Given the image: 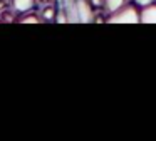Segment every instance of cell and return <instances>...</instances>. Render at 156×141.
Instances as JSON below:
<instances>
[{"label": "cell", "instance_id": "ba28073f", "mask_svg": "<svg viewBox=\"0 0 156 141\" xmlns=\"http://www.w3.org/2000/svg\"><path fill=\"white\" fill-rule=\"evenodd\" d=\"M54 22H57V24H66V22H69V17H67V13H66V10L62 9L61 12H57V15H55V20Z\"/></svg>", "mask_w": 156, "mask_h": 141}, {"label": "cell", "instance_id": "5b68a950", "mask_svg": "<svg viewBox=\"0 0 156 141\" xmlns=\"http://www.w3.org/2000/svg\"><path fill=\"white\" fill-rule=\"evenodd\" d=\"M55 15H57V9H55L54 5H49V3L41 10V17H42V20H45V22L55 20Z\"/></svg>", "mask_w": 156, "mask_h": 141}, {"label": "cell", "instance_id": "52a82bcc", "mask_svg": "<svg viewBox=\"0 0 156 141\" xmlns=\"http://www.w3.org/2000/svg\"><path fill=\"white\" fill-rule=\"evenodd\" d=\"M17 22H20V24H41V22H44V20H42V17L37 15V13L27 12V13H24Z\"/></svg>", "mask_w": 156, "mask_h": 141}, {"label": "cell", "instance_id": "277c9868", "mask_svg": "<svg viewBox=\"0 0 156 141\" xmlns=\"http://www.w3.org/2000/svg\"><path fill=\"white\" fill-rule=\"evenodd\" d=\"M35 7V0H12V9L19 13H27Z\"/></svg>", "mask_w": 156, "mask_h": 141}, {"label": "cell", "instance_id": "6da1fadb", "mask_svg": "<svg viewBox=\"0 0 156 141\" xmlns=\"http://www.w3.org/2000/svg\"><path fill=\"white\" fill-rule=\"evenodd\" d=\"M106 22L109 24H139L141 22V10L138 9V5H124L122 9H119L118 12L111 13Z\"/></svg>", "mask_w": 156, "mask_h": 141}, {"label": "cell", "instance_id": "8fae6325", "mask_svg": "<svg viewBox=\"0 0 156 141\" xmlns=\"http://www.w3.org/2000/svg\"><path fill=\"white\" fill-rule=\"evenodd\" d=\"M39 2H41V3H45V5H47V3H49V0H39Z\"/></svg>", "mask_w": 156, "mask_h": 141}, {"label": "cell", "instance_id": "3957f363", "mask_svg": "<svg viewBox=\"0 0 156 141\" xmlns=\"http://www.w3.org/2000/svg\"><path fill=\"white\" fill-rule=\"evenodd\" d=\"M141 22L143 24H156V3L141 9Z\"/></svg>", "mask_w": 156, "mask_h": 141}, {"label": "cell", "instance_id": "9c48e42d", "mask_svg": "<svg viewBox=\"0 0 156 141\" xmlns=\"http://www.w3.org/2000/svg\"><path fill=\"white\" fill-rule=\"evenodd\" d=\"M153 2H154V0H134V3H136L138 7H141V9H143V7H148V5H151Z\"/></svg>", "mask_w": 156, "mask_h": 141}, {"label": "cell", "instance_id": "30bf717a", "mask_svg": "<svg viewBox=\"0 0 156 141\" xmlns=\"http://www.w3.org/2000/svg\"><path fill=\"white\" fill-rule=\"evenodd\" d=\"M89 3H91L94 9H96V7H101V5L104 7V0H89Z\"/></svg>", "mask_w": 156, "mask_h": 141}, {"label": "cell", "instance_id": "7a4b0ae2", "mask_svg": "<svg viewBox=\"0 0 156 141\" xmlns=\"http://www.w3.org/2000/svg\"><path fill=\"white\" fill-rule=\"evenodd\" d=\"M94 7L89 3V0H76V13H77V22L91 24L94 22Z\"/></svg>", "mask_w": 156, "mask_h": 141}, {"label": "cell", "instance_id": "8992f818", "mask_svg": "<svg viewBox=\"0 0 156 141\" xmlns=\"http://www.w3.org/2000/svg\"><path fill=\"white\" fill-rule=\"evenodd\" d=\"M126 5V0H104V9L108 10L109 13L118 12L119 9Z\"/></svg>", "mask_w": 156, "mask_h": 141}]
</instances>
